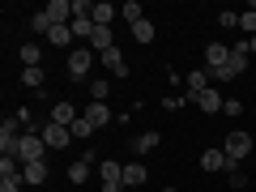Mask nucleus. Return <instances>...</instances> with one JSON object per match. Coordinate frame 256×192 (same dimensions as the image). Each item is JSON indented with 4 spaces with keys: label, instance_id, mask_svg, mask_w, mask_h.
<instances>
[{
    "label": "nucleus",
    "instance_id": "26",
    "mask_svg": "<svg viewBox=\"0 0 256 192\" xmlns=\"http://www.w3.org/2000/svg\"><path fill=\"white\" fill-rule=\"evenodd\" d=\"M22 86L26 90H38L43 86V68H22Z\"/></svg>",
    "mask_w": 256,
    "mask_h": 192
},
{
    "label": "nucleus",
    "instance_id": "35",
    "mask_svg": "<svg viewBox=\"0 0 256 192\" xmlns=\"http://www.w3.org/2000/svg\"><path fill=\"white\" fill-rule=\"evenodd\" d=\"M218 26H226V30L239 26V13H218Z\"/></svg>",
    "mask_w": 256,
    "mask_h": 192
},
{
    "label": "nucleus",
    "instance_id": "23",
    "mask_svg": "<svg viewBox=\"0 0 256 192\" xmlns=\"http://www.w3.org/2000/svg\"><path fill=\"white\" fill-rule=\"evenodd\" d=\"M22 64H26V68H38V64H43V47L26 43V47H22Z\"/></svg>",
    "mask_w": 256,
    "mask_h": 192
},
{
    "label": "nucleus",
    "instance_id": "7",
    "mask_svg": "<svg viewBox=\"0 0 256 192\" xmlns=\"http://www.w3.org/2000/svg\"><path fill=\"white\" fill-rule=\"evenodd\" d=\"M38 137L47 141V150H60V146H68V141H73V132H68V128H60V124H52V120H47V124H43V132H38Z\"/></svg>",
    "mask_w": 256,
    "mask_h": 192
},
{
    "label": "nucleus",
    "instance_id": "36",
    "mask_svg": "<svg viewBox=\"0 0 256 192\" xmlns=\"http://www.w3.org/2000/svg\"><path fill=\"white\" fill-rule=\"evenodd\" d=\"M222 111H226V116H239V111H244V102H239V98H226V102H222Z\"/></svg>",
    "mask_w": 256,
    "mask_h": 192
},
{
    "label": "nucleus",
    "instance_id": "12",
    "mask_svg": "<svg viewBox=\"0 0 256 192\" xmlns=\"http://www.w3.org/2000/svg\"><path fill=\"white\" fill-rule=\"evenodd\" d=\"M82 116H86V120L94 124V132H98L102 124H111V107H107V102H90V107H86Z\"/></svg>",
    "mask_w": 256,
    "mask_h": 192
},
{
    "label": "nucleus",
    "instance_id": "3",
    "mask_svg": "<svg viewBox=\"0 0 256 192\" xmlns=\"http://www.w3.org/2000/svg\"><path fill=\"white\" fill-rule=\"evenodd\" d=\"M22 137H26V128L18 124V116H9L4 124H0V150H4V154H18Z\"/></svg>",
    "mask_w": 256,
    "mask_h": 192
},
{
    "label": "nucleus",
    "instance_id": "16",
    "mask_svg": "<svg viewBox=\"0 0 256 192\" xmlns=\"http://www.w3.org/2000/svg\"><path fill=\"white\" fill-rule=\"evenodd\" d=\"M120 18H124L128 26H137V22H146V9H141L137 0H124V4H120Z\"/></svg>",
    "mask_w": 256,
    "mask_h": 192
},
{
    "label": "nucleus",
    "instance_id": "9",
    "mask_svg": "<svg viewBox=\"0 0 256 192\" xmlns=\"http://www.w3.org/2000/svg\"><path fill=\"white\" fill-rule=\"evenodd\" d=\"M47 120H52V124H60V128H73L77 120H82V111H77L73 102H56V107H52V116H47Z\"/></svg>",
    "mask_w": 256,
    "mask_h": 192
},
{
    "label": "nucleus",
    "instance_id": "14",
    "mask_svg": "<svg viewBox=\"0 0 256 192\" xmlns=\"http://www.w3.org/2000/svg\"><path fill=\"white\" fill-rule=\"evenodd\" d=\"M248 56H252V52H248V43L230 47V73H235V77H244V73H248Z\"/></svg>",
    "mask_w": 256,
    "mask_h": 192
},
{
    "label": "nucleus",
    "instance_id": "38",
    "mask_svg": "<svg viewBox=\"0 0 256 192\" xmlns=\"http://www.w3.org/2000/svg\"><path fill=\"white\" fill-rule=\"evenodd\" d=\"M248 52H252V56H256V38H248Z\"/></svg>",
    "mask_w": 256,
    "mask_h": 192
},
{
    "label": "nucleus",
    "instance_id": "2",
    "mask_svg": "<svg viewBox=\"0 0 256 192\" xmlns=\"http://www.w3.org/2000/svg\"><path fill=\"white\" fill-rule=\"evenodd\" d=\"M43 146H47V141L38 137V132H26V137H22V146H18V154H13V158H18L22 166H26V162H43Z\"/></svg>",
    "mask_w": 256,
    "mask_h": 192
},
{
    "label": "nucleus",
    "instance_id": "20",
    "mask_svg": "<svg viewBox=\"0 0 256 192\" xmlns=\"http://www.w3.org/2000/svg\"><path fill=\"white\" fill-rule=\"evenodd\" d=\"M154 34H158V30H154V22H150V18H146V22H137V26H132V38H137L141 47H150V43H154Z\"/></svg>",
    "mask_w": 256,
    "mask_h": 192
},
{
    "label": "nucleus",
    "instance_id": "39",
    "mask_svg": "<svg viewBox=\"0 0 256 192\" xmlns=\"http://www.w3.org/2000/svg\"><path fill=\"white\" fill-rule=\"evenodd\" d=\"M162 192H175V188H171V184H166V188H162Z\"/></svg>",
    "mask_w": 256,
    "mask_h": 192
},
{
    "label": "nucleus",
    "instance_id": "37",
    "mask_svg": "<svg viewBox=\"0 0 256 192\" xmlns=\"http://www.w3.org/2000/svg\"><path fill=\"white\" fill-rule=\"evenodd\" d=\"M0 192H22V180H0Z\"/></svg>",
    "mask_w": 256,
    "mask_h": 192
},
{
    "label": "nucleus",
    "instance_id": "28",
    "mask_svg": "<svg viewBox=\"0 0 256 192\" xmlns=\"http://www.w3.org/2000/svg\"><path fill=\"white\" fill-rule=\"evenodd\" d=\"M68 132H73V141H86V137H94V124H90V120L82 116V120H77L73 128H68Z\"/></svg>",
    "mask_w": 256,
    "mask_h": 192
},
{
    "label": "nucleus",
    "instance_id": "10",
    "mask_svg": "<svg viewBox=\"0 0 256 192\" xmlns=\"http://www.w3.org/2000/svg\"><path fill=\"white\" fill-rule=\"evenodd\" d=\"M98 60L107 64V73H116L120 82H124V77H128V60H124V52H120V47H111V52H102Z\"/></svg>",
    "mask_w": 256,
    "mask_h": 192
},
{
    "label": "nucleus",
    "instance_id": "8",
    "mask_svg": "<svg viewBox=\"0 0 256 192\" xmlns=\"http://www.w3.org/2000/svg\"><path fill=\"white\" fill-rule=\"evenodd\" d=\"M184 82H188V94H184L188 102H196V98H201L205 90H210V73H205V68H192V73L184 77Z\"/></svg>",
    "mask_w": 256,
    "mask_h": 192
},
{
    "label": "nucleus",
    "instance_id": "4",
    "mask_svg": "<svg viewBox=\"0 0 256 192\" xmlns=\"http://www.w3.org/2000/svg\"><path fill=\"white\" fill-rule=\"evenodd\" d=\"M98 175H102V192H124V166H120L116 158H107V162L98 166Z\"/></svg>",
    "mask_w": 256,
    "mask_h": 192
},
{
    "label": "nucleus",
    "instance_id": "6",
    "mask_svg": "<svg viewBox=\"0 0 256 192\" xmlns=\"http://www.w3.org/2000/svg\"><path fill=\"white\" fill-rule=\"evenodd\" d=\"M94 56H98L94 47H77V52H68V73L86 77V73H90V64H94Z\"/></svg>",
    "mask_w": 256,
    "mask_h": 192
},
{
    "label": "nucleus",
    "instance_id": "34",
    "mask_svg": "<svg viewBox=\"0 0 256 192\" xmlns=\"http://www.w3.org/2000/svg\"><path fill=\"white\" fill-rule=\"evenodd\" d=\"M184 102H188V98H180V94H166V98H162V107H166V111H180Z\"/></svg>",
    "mask_w": 256,
    "mask_h": 192
},
{
    "label": "nucleus",
    "instance_id": "30",
    "mask_svg": "<svg viewBox=\"0 0 256 192\" xmlns=\"http://www.w3.org/2000/svg\"><path fill=\"white\" fill-rule=\"evenodd\" d=\"M239 30H244V34H252V38H256V9L239 13Z\"/></svg>",
    "mask_w": 256,
    "mask_h": 192
},
{
    "label": "nucleus",
    "instance_id": "5",
    "mask_svg": "<svg viewBox=\"0 0 256 192\" xmlns=\"http://www.w3.org/2000/svg\"><path fill=\"white\" fill-rule=\"evenodd\" d=\"M230 64V47L226 43H210L205 47V73H218V68H226Z\"/></svg>",
    "mask_w": 256,
    "mask_h": 192
},
{
    "label": "nucleus",
    "instance_id": "29",
    "mask_svg": "<svg viewBox=\"0 0 256 192\" xmlns=\"http://www.w3.org/2000/svg\"><path fill=\"white\" fill-rule=\"evenodd\" d=\"M111 94V82H90V102H107Z\"/></svg>",
    "mask_w": 256,
    "mask_h": 192
},
{
    "label": "nucleus",
    "instance_id": "22",
    "mask_svg": "<svg viewBox=\"0 0 256 192\" xmlns=\"http://www.w3.org/2000/svg\"><path fill=\"white\" fill-rule=\"evenodd\" d=\"M47 43L68 47V43H73V26H52V30H47Z\"/></svg>",
    "mask_w": 256,
    "mask_h": 192
},
{
    "label": "nucleus",
    "instance_id": "11",
    "mask_svg": "<svg viewBox=\"0 0 256 192\" xmlns=\"http://www.w3.org/2000/svg\"><path fill=\"white\" fill-rule=\"evenodd\" d=\"M230 166V158H226V150H205L201 154V171H210V175H218V171H226Z\"/></svg>",
    "mask_w": 256,
    "mask_h": 192
},
{
    "label": "nucleus",
    "instance_id": "1",
    "mask_svg": "<svg viewBox=\"0 0 256 192\" xmlns=\"http://www.w3.org/2000/svg\"><path fill=\"white\" fill-rule=\"evenodd\" d=\"M222 150H226V158H230V162H244V158L252 154V137H248L244 128H235V132H230V137L222 141Z\"/></svg>",
    "mask_w": 256,
    "mask_h": 192
},
{
    "label": "nucleus",
    "instance_id": "15",
    "mask_svg": "<svg viewBox=\"0 0 256 192\" xmlns=\"http://www.w3.org/2000/svg\"><path fill=\"white\" fill-rule=\"evenodd\" d=\"M90 47H94V52H111V47H116V38H111V26H98V30H94V38H90Z\"/></svg>",
    "mask_w": 256,
    "mask_h": 192
},
{
    "label": "nucleus",
    "instance_id": "25",
    "mask_svg": "<svg viewBox=\"0 0 256 192\" xmlns=\"http://www.w3.org/2000/svg\"><path fill=\"white\" fill-rule=\"evenodd\" d=\"M132 184H146V166H141V162H128L124 166V188H132Z\"/></svg>",
    "mask_w": 256,
    "mask_h": 192
},
{
    "label": "nucleus",
    "instance_id": "18",
    "mask_svg": "<svg viewBox=\"0 0 256 192\" xmlns=\"http://www.w3.org/2000/svg\"><path fill=\"white\" fill-rule=\"evenodd\" d=\"M94 30H98V26H94V18H73V38H77V43H82V38L90 43Z\"/></svg>",
    "mask_w": 256,
    "mask_h": 192
},
{
    "label": "nucleus",
    "instance_id": "32",
    "mask_svg": "<svg viewBox=\"0 0 256 192\" xmlns=\"http://www.w3.org/2000/svg\"><path fill=\"white\" fill-rule=\"evenodd\" d=\"M30 26H34L38 34H47V30H52V18H47V13H34V18H30Z\"/></svg>",
    "mask_w": 256,
    "mask_h": 192
},
{
    "label": "nucleus",
    "instance_id": "19",
    "mask_svg": "<svg viewBox=\"0 0 256 192\" xmlns=\"http://www.w3.org/2000/svg\"><path fill=\"white\" fill-rule=\"evenodd\" d=\"M0 180H22V162L13 154H0Z\"/></svg>",
    "mask_w": 256,
    "mask_h": 192
},
{
    "label": "nucleus",
    "instance_id": "24",
    "mask_svg": "<svg viewBox=\"0 0 256 192\" xmlns=\"http://www.w3.org/2000/svg\"><path fill=\"white\" fill-rule=\"evenodd\" d=\"M158 141H162V137H158L154 128H150V132H141V137H132V150H137V154H146V150H154Z\"/></svg>",
    "mask_w": 256,
    "mask_h": 192
},
{
    "label": "nucleus",
    "instance_id": "33",
    "mask_svg": "<svg viewBox=\"0 0 256 192\" xmlns=\"http://www.w3.org/2000/svg\"><path fill=\"white\" fill-rule=\"evenodd\" d=\"M13 116H18V124H22V128H26V132H30V124H34V111H30V107H18V111H13Z\"/></svg>",
    "mask_w": 256,
    "mask_h": 192
},
{
    "label": "nucleus",
    "instance_id": "27",
    "mask_svg": "<svg viewBox=\"0 0 256 192\" xmlns=\"http://www.w3.org/2000/svg\"><path fill=\"white\" fill-rule=\"evenodd\" d=\"M116 13H120V9H111V4H94V26H111Z\"/></svg>",
    "mask_w": 256,
    "mask_h": 192
},
{
    "label": "nucleus",
    "instance_id": "13",
    "mask_svg": "<svg viewBox=\"0 0 256 192\" xmlns=\"http://www.w3.org/2000/svg\"><path fill=\"white\" fill-rule=\"evenodd\" d=\"M22 184H38L43 188L47 184V162H26L22 166Z\"/></svg>",
    "mask_w": 256,
    "mask_h": 192
},
{
    "label": "nucleus",
    "instance_id": "21",
    "mask_svg": "<svg viewBox=\"0 0 256 192\" xmlns=\"http://www.w3.org/2000/svg\"><path fill=\"white\" fill-rule=\"evenodd\" d=\"M90 166H94V154H86V158H77V162L68 166V180H73V184H82L86 175H90Z\"/></svg>",
    "mask_w": 256,
    "mask_h": 192
},
{
    "label": "nucleus",
    "instance_id": "17",
    "mask_svg": "<svg viewBox=\"0 0 256 192\" xmlns=\"http://www.w3.org/2000/svg\"><path fill=\"white\" fill-rule=\"evenodd\" d=\"M222 102H226V98H222V94H218V90L210 86V90H205L201 98H196V107H201V111H210V116H214V111H222Z\"/></svg>",
    "mask_w": 256,
    "mask_h": 192
},
{
    "label": "nucleus",
    "instance_id": "31",
    "mask_svg": "<svg viewBox=\"0 0 256 192\" xmlns=\"http://www.w3.org/2000/svg\"><path fill=\"white\" fill-rule=\"evenodd\" d=\"M226 180H230V188H244V184H248V180H244V171H239V162H230V166H226Z\"/></svg>",
    "mask_w": 256,
    "mask_h": 192
}]
</instances>
